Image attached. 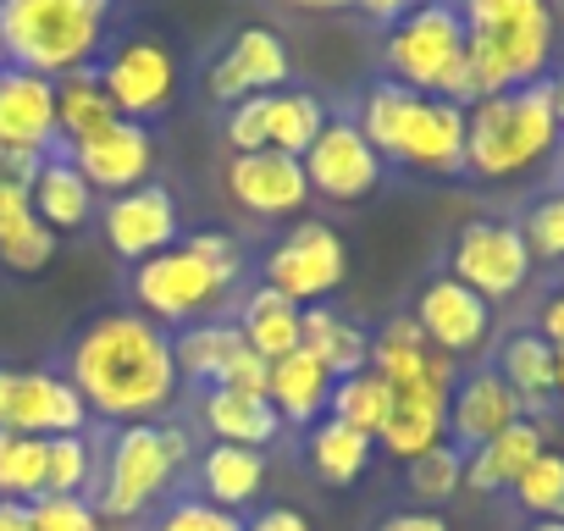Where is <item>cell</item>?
Wrapping results in <instances>:
<instances>
[{
	"label": "cell",
	"mask_w": 564,
	"mask_h": 531,
	"mask_svg": "<svg viewBox=\"0 0 564 531\" xmlns=\"http://www.w3.org/2000/svg\"><path fill=\"white\" fill-rule=\"evenodd\" d=\"M0 498L12 503L45 498V437L0 432Z\"/></svg>",
	"instance_id": "8d00e7d4"
},
{
	"label": "cell",
	"mask_w": 564,
	"mask_h": 531,
	"mask_svg": "<svg viewBox=\"0 0 564 531\" xmlns=\"http://www.w3.org/2000/svg\"><path fill=\"white\" fill-rule=\"evenodd\" d=\"M117 0H0V67H23L51 84L95 73L111 45Z\"/></svg>",
	"instance_id": "277c9868"
},
{
	"label": "cell",
	"mask_w": 564,
	"mask_h": 531,
	"mask_svg": "<svg viewBox=\"0 0 564 531\" xmlns=\"http://www.w3.org/2000/svg\"><path fill=\"white\" fill-rule=\"evenodd\" d=\"M465 18V62L443 100L476 106L503 89H525L547 78L553 56V0H454Z\"/></svg>",
	"instance_id": "7a4b0ae2"
},
{
	"label": "cell",
	"mask_w": 564,
	"mask_h": 531,
	"mask_svg": "<svg viewBox=\"0 0 564 531\" xmlns=\"http://www.w3.org/2000/svg\"><path fill=\"white\" fill-rule=\"evenodd\" d=\"M525 531H564V514H547V520H531Z\"/></svg>",
	"instance_id": "9f6ffc18"
},
{
	"label": "cell",
	"mask_w": 564,
	"mask_h": 531,
	"mask_svg": "<svg viewBox=\"0 0 564 531\" xmlns=\"http://www.w3.org/2000/svg\"><path fill=\"white\" fill-rule=\"evenodd\" d=\"M558 144L564 128L553 117L547 78L525 89H503L465 111V177L476 183H514L542 161H553Z\"/></svg>",
	"instance_id": "5b68a950"
},
{
	"label": "cell",
	"mask_w": 564,
	"mask_h": 531,
	"mask_svg": "<svg viewBox=\"0 0 564 531\" xmlns=\"http://www.w3.org/2000/svg\"><path fill=\"white\" fill-rule=\"evenodd\" d=\"M100 476V437L95 432H67L45 437V492L62 498H89Z\"/></svg>",
	"instance_id": "e575fe53"
},
{
	"label": "cell",
	"mask_w": 564,
	"mask_h": 531,
	"mask_svg": "<svg viewBox=\"0 0 564 531\" xmlns=\"http://www.w3.org/2000/svg\"><path fill=\"white\" fill-rule=\"evenodd\" d=\"M536 333H542L553 349H564V289L542 300V311H536Z\"/></svg>",
	"instance_id": "f907efd6"
},
{
	"label": "cell",
	"mask_w": 564,
	"mask_h": 531,
	"mask_svg": "<svg viewBox=\"0 0 564 531\" xmlns=\"http://www.w3.org/2000/svg\"><path fill=\"white\" fill-rule=\"evenodd\" d=\"M51 254H56V232L34 216L29 188H0V266L18 278H34L51 266Z\"/></svg>",
	"instance_id": "83f0119b"
},
{
	"label": "cell",
	"mask_w": 564,
	"mask_h": 531,
	"mask_svg": "<svg viewBox=\"0 0 564 531\" xmlns=\"http://www.w3.org/2000/svg\"><path fill=\"white\" fill-rule=\"evenodd\" d=\"M388 404H393L388 382L366 366V371H355V377H338V382H333L327 415H333V421H344V426H355V432H366V437H377V432H382V421H388Z\"/></svg>",
	"instance_id": "d590c367"
},
{
	"label": "cell",
	"mask_w": 564,
	"mask_h": 531,
	"mask_svg": "<svg viewBox=\"0 0 564 531\" xmlns=\"http://www.w3.org/2000/svg\"><path fill=\"white\" fill-rule=\"evenodd\" d=\"M553 399H564V349H553Z\"/></svg>",
	"instance_id": "11a10c76"
},
{
	"label": "cell",
	"mask_w": 564,
	"mask_h": 531,
	"mask_svg": "<svg viewBox=\"0 0 564 531\" xmlns=\"http://www.w3.org/2000/svg\"><path fill=\"white\" fill-rule=\"evenodd\" d=\"M404 470H410L415 503H421V509H437V503H448V498L465 487V448L437 443V448H426L421 459H410Z\"/></svg>",
	"instance_id": "74e56055"
},
{
	"label": "cell",
	"mask_w": 564,
	"mask_h": 531,
	"mask_svg": "<svg viewBox=\"0 0 564 531\" xmlns=\"http://www.w3.org/2000/svg\"><path fill=\"white\" fill-rule=\"evenodd\" d=\"M520 415H525V404L509 393V382L492 366H476L448 393V443L470 454V448L492 443L503 426H514Z\"/></svg>",
	"instance_id": "d6986e66"
},
{
	"label": "cell",
	"mask_w": 564,
	"mask_h": 531,
	"mask_svg": "<svg viewBox=\"0 0 564 531\" xmlns=\"http://www.w3.org/2000/svg\"><path fill=\"white\" fill-rule=\"evenodd\" d=\"M95 227H100V238H106V249L117 260L139 266V260H150V254H161V249H172L183 238V205H177V194L166 183L150 177V183H139L128 194L100 199Z\"/></svg>",
	"instance_id": "5bb4252c"
},
{
	"label": "cell",
	"mask_w": 564,
	"mask_h": 531,
	"mask_svg": "<svg viewBox=\"0 0 564 531\" xmlns=\"http://www.w3.org/2000/svg\"><path fill=\"white\" fill-rule=\"evenodd\" d=\"M294 12H349L355 0H289Z\"/></svg>",
	"instance_id": "f5cc1de1"
},
{
	"label": "cell",
	"mask_w": 564,
	"mask_h": 531,
	"mask_svg": "<svg viewBox=\"0 0 564 531\" xmlns=\"http://www.w3.org/2000/svg\"><path fill=\"white\" fill-rule=\"evenodd\" d=\"M232 327H238V338H243L249 355H260L265 366H276V360H289V355L300 349V338H305V311H300L294 300H282L276 289L254 283V289L238 294Z\"/></svg>",
	"instance_id": "7402d4cb"
},
{
	"label": "cell",
	"mask_w": 564,
	"mask_h": 531,
	"mask_svg": "<svg viewBox=\"0 0 564 531\" xmlns=\"http://www.w3.org/2000/svg\"><path fill=\"white\" fill-rule=\"evenodd\" d=\"M122 117L111 106V95L95 84V73H78V78H62L56 84V150H78L100 133H111Z\"/></svg>",
	"instance_id": "4dcf8cb0"
},
{
	"label": "cell",
	"mask_w": 564,
	"mask_h": 531,
	"mask_svg": "<svg viewBox=\"0 0 564 531\" xmlns=\"http://www.w3.org/2000/svg\"><path fill=\"white\" fill-rule=\"evenodd\" d=\"M199 421L216 443H238V448H260V454L282 432V415L271 410V399H249V393H232V388H205Z\"/></svg>",
	"instance_id": "4316f807"
},
{
	"label": "cell",
	"mask_w": 564,
	"mask_h": 531,
	"mask_svg": "<svg viewBox=\"0 0 564 531\" xmlns=\"http://www.w3.org/2000/svg\"><path fill=\"white\" fill-rule=\"evenodd\" d=\"M150 531H243V520L227 514V509H216V503H205L199 492H172L155 509Z\"/></svg>",
	"instance_id": "60d3db41"
},
{
	"label": "cell",
	"mask_w": 564,
	"mask_h": 531,
	"mask_svg": "<svg viewBox=\"0 0 564 531\" xmlns=\"http://www.w3.org/2000/svg\"><path fill=\"white\" fill-rule=\"evenodd\" d=\"M243 531H316V525H311V514L294 509V503H265L260 514L243 520Z\"/></svg>",
	"instance_id": "7dc6e473"
},
{
	"label": "cell",
	"mask_w": 564,
	"mask_h": 531,
	"mask_svg": "<svg viewBox=\"0 0 564 531\" xmlns=\"http://www.w3.org/2000/svg\"><path fill=\"white\" fill-rule=\"evenodd\" d=\"M531 249L520 238V227L509 216H476L454 232L448 243V278L465 283L470 294H481L487 305L514 300L531 283Z\"/></svg>",
	"instance_id": "8fae6325"
},
{
	"label": "cell",
	"mask_w": 564,
	"mask_h": 531,
	"mask_svg": "<svg viewBox=\"0 0 564 531\" xmlns=\"http://www.w3.org/2000/svg\"><path fill=\"white\" fill-rule=\"evenodd\" d=\"M216 388H232V393H249V399H265V388H271V366L260 360V355H249V349H238L232 360H227V371H221V382Z\"/></svg>",
	"instance_id": "ee69618b"
},
{
	"label": "cell",
	"mask_w": 564,
	"mask_h": 531,
	"mask_svg": "<svg viewBox=\"0 0 564 531\" xmlns=\"http://www.w3.org/2000/svg\"><path fill=\"white\" fill-rule=\"evenodd\" d=\"M459 62H465V18L454 0H437V7H421L393 29H382V78L415 95H448Z\"/></svg>",
	"instance_id": "ba28073f"
},
{
	"label": "cell",
	"mask_w": 564,
	"mask_h": 531,
	"mask_svg": "<svg viewBox=\"0 0 564 531\" xmlns=\"http://www.w3.org/2000/svg\"><path fill=\"white\" fill-rule=\"evenodd\" d=\"M194 470H199V498L227 509V514L249 509L260 498V487H265V454L260 448H238V443H210Z\"/></svg>",
	"instance_id": "484cf974"
},
{
	"label": "cell",
	"mask_w": 564,
	"mask_h": 531,
	"mask_svg": "<svg viewBox=\"0 0 564 531\" xmlns=\"http://www.w3.org/2000/svg\"><path fill=\"white\" fill-rule=\"evenodd\" d=\"M421 7H437V0H355V12H366V18L382 23V29H393L399 18H410V12H421Z\"/></svg>",
	"instance_id": "c3c4849f"
},
{
	"label": "cell",
	"mask_w": 564,
	"mask_h": 531,
	"mask_svg": "<svg viewBox=\"0 0 564 531\" xmlns=\"http://www.w3.org/2000/svg\"><path fill=\"white\" fill-rule=\"evenodd\" d=\"M377 531H454L437 509H399V514H388Z\"/></svg>",
	"instance_id": "681fc988"
},
{
	"label": "cell",
	"mask_w": 564,
	"mask_h": 531,
	"mask_svg": "<svg viewBox=\"0 0 564 531\" xmlns=\"http://www.w3.org/2000/svg\"><path fill=\"white\" fill-rule=\"evenodd\" d=\"M333 371L311 355V349H294L289 360H276L271 366V410L282 415V426H316L327 415V399H333Z\"/></svg>",
	"instance_id": "d4e9b609"
},
{
	"label": "cell",
	"mask_w": 564,
	"mask_h": 531,
	"mask_svg": "<svg viewBox=\"0 0 564 531\" xmlns=\"http://www.w3.org/2000/svg\"><path fill=\"white\" fill-rule=\"evenodd\" d=\"M188 243H194L210 266H221V272H232V278L243 283V249H238L232 232H188Z\"/></svg>",
	"instance_id": "f6af8a7d"
},
{
	"label": "cell",
	"mask_w": 564,
	"mask_h": 531,
	"mask_svg": "<svg viewBox=\"0 0 564 531\" xmlns=\"http://www.w3.org/2000/svg\"><path fill=\"white\" fill-rule=\"evenodd\" d=\"M344 278H349V243L327 221H294L260 260V283L276 289L282 300H294L300 311L338 294Z\"/></svg>",
	"instance_id": "9c48e42d"
},
{
	"label": "cell",
	"mask_w": 564,
	"mask_h": 531,
	"mask_svg": "<svg viewBox=\"0 0 564 531\" xmlns=\"http://www.w3.org/2000/svg\"><path fill=\"white\" fill-rule=\"evenodd\" d=\"M243 349L232 316H205V322H188L172 333V360H177V377L194 382V388H216L227 360Z\"/></svg>",
	"instance_id": "f1b7e54d"
},
{
	"label": "cell",
	"mask_w": 564,
	"mask_h": 531,
	"mask_svg": "<svg viewBox=\"0 0 564 531\" xmlns=\"http://www.w3.org/2000/svg\"><path fill=\"white\" fill-rule=\"evenodd\" d=\"M40 166H45V155H34V150H0V188H29L34 194Z\"/></svg>",
	"instance_id": "bcb514c9"
},
{
	"label": "cell",
	"mask_w": 564,
	"mask_h": 531,
	"mask_svg": "<svg viewBox=\"0 0 564 531\" xmlns=\"http://www.w3.org/2000/svg\"><path fill=\"white\" fill-rule=\"evenodd\" d=\"M62 155L84 172V183L100 199H111V194H128V188L150 183L161 150H155V133L144 122H117L111 133H100V139H89L78 150H62Z\"/></svg>",
	"instance_id": "ac0fdd59"
},
{
	"label": "cell",
	"mask_w": 564,
	"mask_h": 531,
	"mask_svg": "<svg viewBox=\"0 0 564 531\" xmlns=\"http://www.w3.org/2000/svg\"><path fill=\"white\" fill-rule=\"evenodd\" d=\"M84 410L106 426H133V421H161L177 393V360H172V333L139 311H106L84 322L67 344V371H62Z\"/></svg>",
	"instance_id": "6da1fadb"
},
{
	"label": "cell",
	"mask_w": 564,
	"mask_h": 531,
	"mask_svg": "<svg viewBox=\"0 0 564 531\" xmlns=\"http://www.w3.org/2000/svg\"><path fill=\"white\" fill-rule=\"evenodd\" d=\"M0 531H34V520H29V503L0 498Z\"/></svg>",
	"instance_id": "816d5d0a"
},
{
	"label": "cell",
	"mask_w": 564,
	"mask_h": 531,
	"mask_svg": "<svg viewBox=\"0 0 564 531\" xmlns=\"http://www.w3.org/2000/svg\"><path fill=\"white\" fill-rule=\"evenodd\" d=\"M542 448H547V426H542L536 415H520V421L503 426L492 443H481V448L465 454V487H476V492H503V487L520 481V470H525Z\"/></svg>",
	"instance_id": "cb8c5ba5"
},
{
	"label": "cell",
	"mask_w": 564,
	"mask_h": 531,
	"mask_svg": "<svg viewBox=\"0 0 564 531\" xmlns=\"http://www.w3.org/2000/svg\"><path fill=\"white\" fill-rule=\"evenodd\" d=\"M305 448H311V470H316L322 481L349 487V481H360V476L371 470L377 437H366V432H355V426L322 415V421L311 426V443H305Z\"/></svg>",
	"instance_id": "836d02e7"
},
{
	"label": "cell",
	"mask_w": 564,
	"mask_h": 531,
	"mask_svg": "<svg viewBox=\"0 0 564 531\" xmlns=\"http://www.w3.org/2000/svg\"><path fill=\"white\" fill-rule=\"evenodd\" d=\"M128 289H133L139 316H150V322H161L172 333V327H188V322L216 316L232 300L238 278L221 272V266H210L188 238H177L172 249H161V254H150V260L133 266Z\"/></svg>",
	"instance_id": "52a82bcc"
},
{
	"label": "cell",
	"mask_w": 564,
	"mask_h": 531,
	"mask_svg": "<svg viewBox=\"0 0 564 531\" xmlns=\"http://www.w3.org/2000/svg\"><path fill=\"white\" fill-rule=\"evenodd\" d=\"M327 100L316 89H276L265 95V150H282V155H305L316 144V133L327 128Z\"/></svg>",
	"instance_id": "d6a6232c"
},
{
	"label": "cell",
	"mask_w": 564,
	"mask_h": 531,
	"mask_svg": "<svg viewBox=\"0 0 564 531\" xmlns=\"http://www.w3.org/2000/svg\"><path fill=\"white\" fill-rule=\"evenodd\" d=\"M29 520L34 531H106L95 498H62V492H45L29 503Z\"/></svg>",
	"instance_id": "b9f144b4"
},
{
	"label": "cell",
	"mask_w": 564,
	"mask_h": 531,
	"mask_svg": "<svg viewBox=\"0 0 564 531\" xmlns=\"http://www.w3.org/2000/svg\"><path fill=\"white\" fill-rule=\"evenodd\" d=\"M0 150H56V84L23 67H0Z\"/></svg>",
	"instance_id": "ffe728a7"
},
{
	"label": "cell",
	"mask_w": 564,
	"mask_h": 531,
	"mask_svg": "<svg viewBox=\"0 0 564 531\" xmlns=\"http://www.w3.org/2000/svg\"><path fill=\"white\" fill-rule=\"evenodd\" d=\"M227 194L238 210L260 216V221H289L305 210L311 183H305V161L282 155V150H254V155H232L227 161Z\"/></svg>",
	"instance_id": "e0dca14e"
},
{
	"label": "cell",
	"mask_w": 564,
	"mask_h": 531,
	"mask_svg": "<svg viewBox=\"0 0 564 531\" xmlns=\"http://www.w3.org/2000/svg\"><path fill=\"white\" fill-rule=\"evenodd\" d=\"M227 144H232V155L265 150V95H249V100L227 106Z\"/></svg>",
	"instance_id": "7bdbcfd3"
},
{
	"label": "cell",
	"mask_w": 564,
	"mask_h": 531,
	"mask_svg": "<svg viewBox=\"0 0 564 531\" xmlns=\"http://www.w3.org/2000/svg\"><path fill=\"white\" fill-rule=\"evenodd\" d=\"M0 432H29V437H67L89 432V410L78 388L62 371H18L0 366Z\"/></svg>",
	"instance_id": "9a60e30c"
},
{
	"label": "cell",
	"mask_w": 564,
	"mask_h": 531,
	"mask_svg": "<svg viewBox=\"0 0 564 531\" xmlns=\"http://www.w3.org/2000/svg\"><path fill=\"white\" fill-rule=\"evenodd\" d=\"M194 454V437L188 426L177 421H133V426H111V437L100 443V476H95V509L100 520H144L155 514L183 465Z\"/></svg>",
	"instance_id": "8992f818"
},
{
	"label": "cell",
	"mask_w": 564,
	"mask_h": 531,
	"mask_svg": "<svg viewBox=\"0 0 564 531\" xmlns=\"http://www.w3.org/2000/svg\"><path fill=\"white\" fill-rule=\"evenodd\" d=\"M294 78V56H289V40L265 23H243L210 62H205V95L216 106H238L249 95H276L289 89Z\"/></svg>",
	"instance_id": "4fadbf2b"
},
{
	"label": "cell",
	"mask_w": 564,
	"mask_h": 531,
	"mask_svg": "<svg viewBox=\"0 0 564 531\" xmlns=\"http://www.w3.org/2000/svg\"><path fill=\"white\" fill-rule=\"evenodd\" d=\"M355 122L388 166L415 177H465V106L377 78L366 84Z\"/></svg>",
	"instance_id": "3957f363"
},
{
	"label": "cell",
	"mask_w": 564,
	"mask_h": 531,
	"mask_svg": "<svg viewBox=\"0 0 564 531\" xmlns=\"http://www.w3.org/2000/svg\"><path fill=\"white\" fill-rule=\"evenodd\" d=\"M300 161H305L311 194L327 205H360L388 183V161L371 150V139L360 133L355 117H327V128L316 133V144Z\"/></svg>",
	"instance_id": "7c38bea8"
},
{
	"label": "cell",
	"mask_w": 564,
	"mask_h": 531,
	"mask_svg": "<svg viewBox=\"0 0 564 531\" xmlns=\"http://www.w3.org/2000/svg\"><path fill=\"white\" fill-rule=\"evenodd\" d=\"M509 492H514V503H520L531 520L564 514V454H558V448H542V454L520 470V481H514Z\"/></svg>",
	"instance_id": "f35d334b"
},
{
	"label": "cell",
	"mask_w": 564,
	"mask_h": 531,
	"mask_svg": "<svg viewBox=\"0 0 564 531\" xmlns=\"http://www.w3.org/2000/svg\"><path fill=\"white\" fill-rule=\"evenodd\" d=\"M492 371L509 382V393L525 404V415H536V410L553 399V344H547L536 327L509 333V338L498 344V366H492Z\"/></svg>",
	"instance_id": "1f68e13d"
},
{
	"label": "cell",
	"mask_w": 564,
	"mask_h": 531,
	"mask_svg": "<svg viewBox=\"0 0 564 531\" xmlns=\"http://www.w3.org/2000/svg\"><path fill=\"white\" fill-rule=\"evenodd\" d=\"M300 349H311L333 377H355V371L371 366V333H366L355 316L333 311V305H311V311H305V338H300Z\"/></svg>",
	"instance_id": "f546056e"
},
{
	"label": "cell",
	"mask_w": 564,
	"mask_h": 531,
	"mask_svg": "<svg viewBox=\"0 0 564 531\" xmlns=\"http://www.w3.org/2000/svg\"><path fill=\"white\" fill-rule=\"evenodd\" d=\"M34 216L62 238V232H84V227H95V216H100V194L84 183V172L62 155V150H51L45 155V166H40V177H34Z\"/></svg>",
	"instance_id": "603a6c76"
},
{
	"label": "cell",
	"mask_w": 564,
	"mask_h": 531,
	"mask_svg": "<svg viewBox=\"0 0 564 531\" xmlns=\"http://www.w3.org/2000/svg\"><path fill=\"white\" fill-rule=\"evenodd\" d=\"M95 84L111 95L122 122H155L177 106V62L161 40L150 34H122L106 45V56L95 62Z\"/></svg>",
	"instance_id": "30bf717a"
},
{
	"label": "cell",
	"mask_w": 564,
	"mask_h": 531,
	"mask_svg": "<svg viewBox=\"0 0 564 531\" xmlns=\"http://www.w3.org/2000/svg\"><path fill=\"white\" fill-rule=\"evenodd\" d=\"M514 227H520V238H525L531 260H547V266H558V260H564V188H553V194H536Z\"/></svg>",
	"instance_id": "ab89813d"
},
{
	"label": "cell",
	"mask_w": 564,
	"mask_h": 531,
	"mask_svg": "<svg viewBox=\"0 0 564 531\" xmlns=\"http://www.w3.org/2000/svg\"><path fill=\"white\" fill-rule=\"evenodd\" d=\"M558 155H564V144H558Z\"/></svg>",
	"instance_id": "6f0895ef"
},
{
	"label": "cell",
	"mask_w": 564,
	"mask_h": 531,
	"mask_svg": "<svg viewBox=\"0 0 564 531\" xmlns=\"http://www.w3.org/2000/svg\"><path fill=\"white\" fill-rule=\"evenodd\" d=\"M410 316H415L421 338H426L437 355H448L454 366L470 360V355H481L487 338H492V305H487L481 294H470L465 283H454L448 272H437V278L421 283Z\"/></svg>",
	"instance_id": "2e32d148"
},
{
	"label": "cell",
	"mask_w": 564,
	"mask_h": 531,
	"mask_svg": "<svg viewBox=\"0 0 564 531\" xmlns=\"http://www.w3.org/2000/svg\"><path fill=\"white\" fill-rule=\"evenodd\" d=\"M547 95H553V117H558V128H564V67L547 78Z\"/></svg>",
	"instance_id": "db71d44e"
},
{
	"label": "cell",
	"mask_w": 564,
	"mask_h": 531,
	"mask_svg": "<svg viewBox=\"0 0 564 531\" xmlns=\"http://www.w3.org/2000/svg\"><path fill=\"white\" fill-rule=\"evenodd\" d=\"M448 393L454 382H421V388H399L388 404V421L377 432V448H388L393 459H421L426 448L448 443Z\"/></svg>",
	"instance_id": "44dd1931"
}]
</instances>
